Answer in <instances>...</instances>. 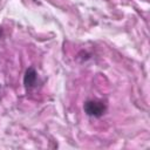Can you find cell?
<instances>
[{"instance_id":"6da1fadb","label":"cell","mask_w":150,"mask_h":150,"mask_svg":"<svg viewBox=\"0 0 150 150\" xmlns=\"http://www.w3.org/2000/svg\"><path fill=\"white\" fill-rule=\"evenodd\" d=\"M83 109H84V112L88 116H91V117H101L105 112L107 105L102 101L89 100V101H87L84 103Z\"/></svg>"},{"instance_id":"7a4b0ae2","label":"cell","mask_w":150,"mask_h":150,"mask_svg":"<svg viewBox=\"0 0 150 150\" xmlns=\"http://www.w3.org/2000/svg\"><path fill=\"white\" fill-rule=\"evenodd\" d=\"M36 79H38V74L35 71L34 68H28L25 73V76H23V84L26 88H32L34 87L35 82H36Z\"/></svg>"}]
</instances>
